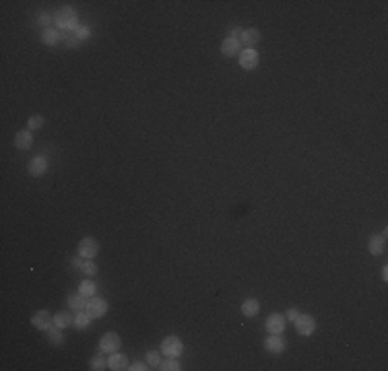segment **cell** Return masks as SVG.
I'll use <instances>...</instances> for the list:
<instances>
[{
    "label": "cell",
    "instance_id": "17",
    "mask_svg": "<svg viewBox=\"0 0 388 371\" xmlns=\"http://www.w3.org/2000/svg\"><path fill=\"white\" fill-rule=\"evenodd\" d=\"M242 314H244L246 318L258 316V314H260V301H258V299H254V297L244 299V303H242Z\"/></svg>",
    "mask_w": 388,
    "mask_h": 371
},
{
    "label": "cell",
    "instance_id": "6",
    "mask_svg": "<svg viewBox=\"0 0 388 371\" xmlns=\"http://www.w3.org/2000/svg\"><path fill=\"white\" fill-rule=\"evenodd\" d=\"M120 345H122V340L116 332H105L99 338V350H102V353H116V350H120Z\"/></svg>",
    "mask_w": 388,
    "mask_h": 371
},
{
    "label": "cell",
    "instance_id": "35",
    "mask_svg": "<svg viewBox=\"0 0 388 371\" xmlns=\"http://www.w3.org/2000/svg\"><path fill=\"white\" fill-rule=\"evenodd\" d=\"M73 266H78V268L83 266V260H81V256H75V258H73Z\"/></svg>",
    "mask_w": 388,
    "mask_h": 371
},
{
    "label": "cell",
    "instance_id": "15",
    "mask_svg": "<svg viewBox=\"0 0 388 371\" xmlns=\"http://www.w3.org/2000/svg\"><path fill=\"white\" fill-rule=\"evenodd\" d=\"M64 39V35H62V31L60 29H44L42 31V44L44 46H58Z\"/></svg>",
    "mask_w": 388,
    "mask_h": 371
},
{
    "label": "cell",
    "instance_id": "8",
    "mask_svg": "<svg viewBox=\"0 0 388 371\" xmlns=\"http://www.w3.org/2000/svg\"><path fill=\"white\" fill-rule=\"evenodd\" d=\"M48 165H50V161H48V157H46V155H37V157H33L31 161H29V165H27L29 175H33V177H42V175H46Z\"/></svg>",
    "mask_w": 388,
    "mask_h": 371
},
{
    "label": "cell",
    "instance_id": "31",
    "mask_svg": "<svg viewBox=\"0 0 388 371\" xmlns=\"http://www.w3.org/2000/svg\"><path fill=\"white\" fill-rule=\"evenodd\" d=\"M64 44L68 46V48H78L81 46V42H78V37L73 33V35H64Z\"/></svg>",
    "mask_w": 388,
    "mask_h": 371
},
{
    "label": "cell",
    "instance_id": "26",
    "mask_svg": "<svg viewBox=\"0 0 388 371\" xmlns=\"http://www.w3.org/2000/svg\"><path fill=\"white\" fill-rule=\"evenodd\" d=\"M81 270H83V274H85L87 278H93V276L97 274V264H95V260H85L83 266H81Z\"/></svg>",
    "mask_w": 388,
    "mask_h": 371
},
{
    "label": "cell",
    "instance_id": "33",
    "mask_svg": "<svg viewBox=\"0 0 388 371\" xmlns=\"http://www.w3.org/2000/svg\"><path fill=\"white\" fill-rule=\"evenodd\" d=\"M297 316H300V309H295V307L287 309V314H285V318H287V320H291V322H295Z\"/></svg>",
    "mask_w": 388,
    "mask_h": 371
},
{
    "label": "cell",
    "instance_id": "34",
    "mask_svg": "<svg viewBox=\"0 0 388 371\" xmlns=\"http://www.w3.org/2000/svg\"><path fill=\"white\" fill-rule=\"evenodd\" d=\"M242 31H244V29H240V27H233V29H232V35H230V37H233V39H240Z\"/></svg>",
    "mask_w": 388,
    "mask_h": 371
},
{
    "label": "cell",
    "instance_id": "10",
    "mask_svg": "<svg viewBox=\"0 0 388 371\" xmlns=\"http://www.w3.org/2000/svg\"><path fill=\"white\" fill-rule=\"evenodd\" d=\"M31 324H33L37 330H50V328L54 326V316H50L48 309H39V312L33 314Z\"/></svg>",
    "mask_w": 388,
    "mask_h": 371
},
{
    "label": "cell",
    "instance_id": "23",
    "mask_svg": "<svg viewBox=\"0 0 388 371\" xmlns=\"http://www.w3.org/2000/svg\"><path fill=\"white\" fill-rule=\"evenodd\" d=\"M46 124V118L44 116H39V114H33V116H29V120H27V130H39Z\"/></svg>",
    "mask_w": 388,
    "mask_h": 371
},
{
    "label": "cell",
    "instance_id": "1",
    "mask_svg": "<svg viewBox=\"0 0 388 371\" xmlns=\"http://www.w3.org/2000/svg\"><path fill=\"white\" fill-rule=\"evenodd\" d=\"M54 23H56V29H60V31H77L78 27V17L73 8H62V11H58L56 17H54Z\"/></svg>",
    "mask_w": 388,
    "mask_h": 371
},
{
    "label": "cell",
    "instance_id": "22",
    "mask_svg": "<svg viewBox=\"0 0 388 371\" xmlns=\"http://www.w3.org/2000/svg\"><path fill=\"white\" fill-rule=\"evenodd\" d=\"M91 316H89L85 309L83 312H75V320H73V326L75 328H78V330H85V328H89V324H91Z\"/></svg>",
    "mask_w": 388,
    "mask_h": 371
},
{
    "label": "cell",
    "instance_id": "9",
    "mask_svg": "<svg viewBox=\"0 0 388 371\" xmlns=\"http://www.w3.org/2000/svg\"><path fill=\"white\" fill-rule=\"evenodd\" d=\"M287 326V318L283 314H271L266 318V332L268 334H281Z\"/></svg>",
    "mask_w": 388,
    "mask_h": 371
},
{
    "label": "cell",
    "instance_id": "25",
    "mask_svg": "<svg viewBox=\"0 0 388 371\" xmlns=\"http://www.w3.org/2000/svg\"><path fill=\"white\" fill-rule=\"evenodd\" d=\"M48 338H50L52 345H64V336L60 332V328H56V326H52L48 330Z\"/></svg>",
    "mask_w": 388,
    "mask_h": 371
},
{
    "label": "cell",
    "instance_id": "28",
    "mask_svg": "<svg viewBox=\"0 0 388 371\" xmlns=\"http://www.w3.org/2000/svg\"><path fill=\"white\" fill-rule=\"evenodd\" d=\"M147 363L151 367L161 365V350H149V353H147Z\"/></svg>",
    "mask_w": 388,
    "mask_h": 371
},
{
    "label": "cell",
    "instance_id": "19",
    "mask_svg": "<svg viewBox=\"0 0 388 371\" xmlns=\"http://www.w3.org/2000/svg\"><path fill=\"white\" fill-rule=\"evenodd\" d=\"M68 307L73 309V312H83V309L87 307V297H83L81 293H73L71 297H68Z\"/></svg>",
    "mask_w": 388,
    "mask_h": 371
},
{
    "label": "cell",
    "instance_id": "12",
    "mask_svg": "<svg viewBox=\"0 0 388 371\" xmlns=\"http://www.w3.org/2000/svg\"><path fill=\"white\" fill-rule=\"evenodd\" d=\"M242 52V42L240 39H233V37H225L223 44H221V54L225 58H232V56H240Z\"/></svg>",
    "mask_w": 388,
    "mask_h": 371
},
{
    "label": "cell",
    "instance_id": "32",
    "mask_svg": "<svg viewBox=\"0 0 388 371\" xmlns=\"http://www.w3.org/2000/svg\"><path fill=\"white\" fill-rule=\"evenodd\" d=\"M128 369H130V371H147L149 369V363H141V361H136V363L128 365Z\"/></svg>",
    "mask_w": 388,
    "mask_h": 371
},
{
    "label": "cell",
    "instance_id": "13",
    "mask_svg": "<svg viewBox=\"0 0 388 371\" xmlns=\"http://www.w3.org/2000/svg\"><path fill=\"white\" fill-rule=\"evenodd\" d=\"M386 252V229L382 233L370 237V254L372 256H382Z\"/></svg>",
    "mask_w": 388,
    "mask_h": 371
},
{
    "label": "cell",
    "instance_id": "21",
    "mask_svg": "<svg viewBox=\"0 0 388 371\" xmlns=\"http://www.w3.org/2000/svg\"><path fill=\"white\" fill-rule=\"evenodd\" d=\"M73 320H75V316H71L68 312H58V314L54 316V326L60 328V330H64V328H68V326H73Z\"/></svg>",
    "mask_w": 388,
    "mask_h": 371
},
{
    "label": "cell",
    "instance_id": "2",
    "mask_svg": "<svg viewBox=\"0 0 388 371\" xmlns=\"http://www.w3.org/2000/svg\"><path fill=\"white\" fill-rule=\"evenodd\" d=\"M182 353H184V343H182V340L178 338V336H167V338H163V343H161V355L180 359Z\"/></svg>",
    "mask_w": 388,
    "mask_h": 371
},
{
    "label": "cell",
    "instance_id": "24",
    "mask_svg": "<svg viewBox=\"0 0 388 371\" xmlns=\"http://www.w3.org/2000/svg\"><path fill=\"white\" fill-rule=\"evenodd\" d=\"M159 369H161V371H180V369H182V365H180V361H178V359L167 357L165 361H161V365H159Z\"/></svg>",
    "mask_w": 388,
    "mask_h": 371
},
{
    "label": "cell",
    "instance_id": "18",
    "mask_svg": "<svg viewBox=\"0 0 388 371\" xmlns=\"http://www.w3.org/2000/svg\"><path fill=\"white\" fill-rule=\"evenodd\" d=\"M240 42L244 44V48H254L260 42V31H258V29H244L240 35Z\"/></svg>",
    "mask_w": 388,
    "mask_h": 371
},
{
    "label": "cell",
    "instance_id": "11",
    "mask_svg": "<svg viewBox=\"0 0 388 371\" xmlns=\"http://www.w3.org/2000/svg\"><path fill=\"white\" fill-rule=\"evenodd\" d=\"M264 348L268 350L271 355H281L285 350V340L279 334H268L264 338Z\"/></svg>",
    "mask_w": 388,
    "mask_h": 371
},
{
    "label": "cell",
    "instance_id": "16",
    "mask_svg": "<svg viewBox=\"0 0 388 371\" xmlns=\"http://www.w3.org/2000/svg\"><path fill=\"white\" fill-rule=\"evenodd\" d=\"M107 367L112 371H124L128 369V359L122 353H109L107 357Z\"/></svg>",
    "mask_w": 388,
    "mask_h": 371
},
{
    "label": "cell",
    "instance_id": "3",
    "mask_svg": "<svg viewBox=\"0 0 388 371\" xmlns=\"http://www.w3.org/2000/svg\"><path fill=\"white\" fill-rule=\"evenodd\" d=\"M97 254H99V242L95 237H83L78 242V256L83 260H95Z\"/></svg>",
    "mask_w": 388,
    "mask_h": 371
},
{
    "label": "cell",
    "instance_id": "5",
    "mask_svg": "<svg viewBox=\"0 0 388 371\" xmlns=\"http://www.w3.org/2000/svg\"><path fill=\"white\" fill-rule=\"evenodd\" d=\"M85 312L91 316V318H102V316H105L107 314V301L103 297H91V299H87V307H85Z\"/></svg>",
    "mask_w": 388,
    "mask_h": 371
},
{
    "label": "cell",
    "instance_id": "30",
    "mask_svg": "<svg viewBox=\"0 0 388 371\" xmlns=\"http://www.w3.org/2000/svg\"><path fill=\"white\" fill-rule=\"evenodd\" d=\"M54 19H52V15H48V13H42L39 15V19H37V23L42 25L44 29H50V23H52Z\"/></svg>",
    "mask_w": 388,
    "mask_h": 371
},
{
    "label": "cell",
    "instance_id": "36",
    "mask_svg": "<svg viewBox=\"0 0 388 371\" xmlns=\"http://www.w3.org/2000/svg\"><path fill=\"white\" fill-rule=\"evenodd\" d=\"M382 280H388V266H382Z\"/></svg>",
    "mask_w": 388,
    "mask_h": 371
},
{
    "label": "cell",
    "instance_id": "27",
    "mask_svg": "<svg viewBox=\"0 0 388 371\" xmlns=\"http://www.w3.org/2000/svg\"><path fill=\"white\" fill-rule=\"evenodd\" d=\"M103 355H105V353H99V355H95V357L91 359V369H93V371H102V369L107 367V359H105Z\"/></svg>",
    "mask_w": 388,
    "mask_h": 371
},
{
    "label": "cell",
    "instance_id": "7",
    "mask_svg": "<svg viewBox=\"0 0 388 371\" xmlns=\"http://www.w3.org/2000/svg\"><path fill=\"white\" fill-rule=\"evenodd\" d=\"M237 58H240V66L244 70H254L258 66V62H260V56H258L254 48H244Z\"/></svg>",
    "mask_w": 388,
    "mask_h": 371
},
{
    "label": "cell",
    "instance_id": "20",
    "mask_svg": "<svg viewBox=\"0 0 388 371\" xmlns=\"http://www.w3.org/2000/svg\"><path fill=\"white\" fill-rule=\"evenodd\" d=\"M78 293H81L83 297H87V299H91V297H95V293H97V285L93 283L91 278H85L81 285H78Z\"/></svg>",
    "mask_w": 388,
    "mask_h": 371
},
{
    "label": "cell",
    "instance_id": "14",
    "mask_svg": "<svg viewBox=\"0 0 388 371\" xmlns=\"http://www.w3.org/2000/svg\"><path fill=\"white\" fill-rule=\"evenodd\" d=\"M15 147L19 151H29L33 147V132L31 130H21L15 134Z\"/></svg>",
    "mask_w": 388,
    "mask_h": 371
},
{
    "label": "cell",
    "instance_id": "29",
    "mask_svg": "<svg viewBox=\"0 0 388 371\" xmlns=\"http://www.w3.org/2000/svg\"><path fill=\"white\" fill-rule=\"evenodd\" d=\"M75 35L78 37V42H85V39L91 37V29H89L87 25H78L77 31H75Z\"/></svg>",
    "mask_w": 388,
    "mask_h": 371
},
{
    "label": "cell",
    "instance_id": "4",
    "mask_svg": "<svg viewBox=\"0 0 388 371\" xmlns=\"http://www.w3.org/2000/svg\"><path fill=\"white\" fill-rule=\"evenodd\" d=\"M293 324H295L297 334L310 336V334H314V330H316V318L314 316H308V314H300Z\"/></svg>",
    "mask_w": 388,
    "mask_h": 371
}]
</instances>
